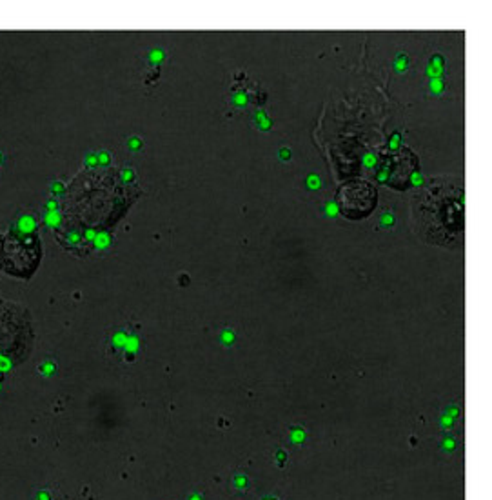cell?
I'll use <instances>...</instances> for the list:
<instances>
[{
  "mask_svg": "<svg viewBox=\"0 0 492 500\" xmlns=\"http://www.w3.org/2000/svg\"><path fill=\"white\" fill-rule=\"evenodd\" d=\"M405 68H407V57H405V55H400L398 60H396V69H398V71H404Z\"/></svg>",
  "mask_w": 492,
  "mask_h": 500,
  "instance_id": "6da1fadb",
  "label": "cell"
},
{
  "mask_svg": "<svg viewBox=\"0 0 492 500\" xmlns=\"http://www.w3.org/2000/svg\"><path fill=\"white\" fill-rule=\"evenodd\" d=\"M289 157V149H282V158H287Z\"/></svg>",
  "mask_w": 492,
  "mask_h": 500,
  "instance_id": "7a4b0ae2",
  "label": "cell"
}]
</instances>
